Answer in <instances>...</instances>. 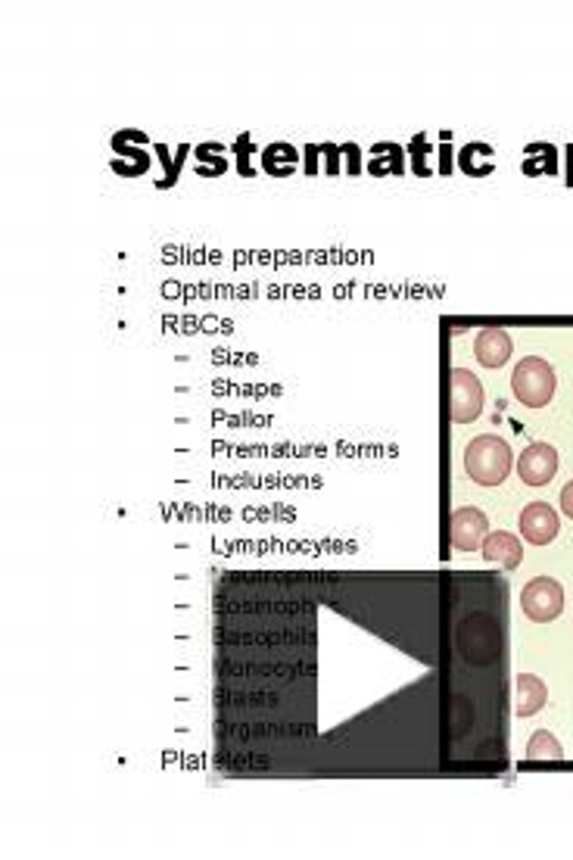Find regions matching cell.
<instances>
[{"instance_id": "obj_9", "label": "cell", "mask_w": 573, "mask_h": 860, "mask_svg": "<svg viewBox=\"0 0 573 860\" xmlns=\"http://www.w3.org/2000/svg\"><path fill=\"white\" fill-rule=\"evenodd\" d=\"M477 362L483 368H502V365L511 359V337L508 331H499V328H487V331L477 334Z\"/></svg>"}, {"instance_id": "obj_5", "label": "cell", "mask_w": 573, "mask_h": 860, "mask_svg": "<svg viewBox=\"0 0 573 860\" xmlns=\"http://www.w3.org/2000/svg\"><path fill=\"white\" fill-rule=\"evenodd\" d=\"M518 474L526 487H545L557 474V452L549 443H530L518 455Z\"/></svg>"}, {"instance_id": "obj_4", "label": "cell", "mask_w": 573, "mask_h": 860, "mask_svg": "<svg viewBox=\"0 0 573 860\" xmlns=\"http://www.w3.org/2000/svg\"><path fill=\"white\" fill-rule=\"evenodd\" d=\"M449 381H452V421L468 424V421L480 418V412H483V383L474 371L452 368Z\"/></svg>"}, {"instance_id": "obj_10", "label": "cell", "mask_w": 573, "mask_h": 860, "mask_svg": "<svg viewBox=\"0 0 573 860\" xmlns=\"http://www.w3.org/2000/svg\"><path fill=\"white\" fill-rule=\"evenodd\" d=\"M545 698H549V689H545V683H542L540 677H533V674H521V677H518V708H514L518 717L540 714Z\"/></svg>"}, {"instance_id": "obj_7", "label": "cell", "mask_w": 573, "mask_h": 860, "mask_svg": "<svg viewBox=\"0 0 573 860\" xmlns=\"http://www.w3.org/2000/svg\"><path fill=\"white\" fill-rule=\"evenodd\" d=\"M557 530H561V521L549 502H530L521 512V533L533 546H549L557 536Z\"/></svg>"}, {"instance_id": "obj_2", "label": "cell", "mask_w": 573, "mask_h": 860, "mask_svg": "<svg viewBox=\"0 0 573 860\" xmlns=\"http://www.w3.org/2000/svg\"><path fill=\"white\" fill-rule=\"evenodd\" d=\"M511 390H514L518 402H524L530 409H542V406H549V399L555 397V368L540 356H530L514 368Z\"/></svg>"}, {"instance_id": "obj_11", "label": "cell", "mask_w": 573, "mask_h": 860, "mask_svg": "<svg viewBox=\"0 0 573 860\" xmlns=\"http://www.w3.org/2000/svg\"><path fill=\"white\" fill-rule=\"evenodd\" d=\"M526 758L530 761H561L564 751H561V745H557V739L549 729H536L533 739L526 743Z\"/></svg>"}, {"instance_id": "obj_3", "label": "cell", "mask_w": 573, "mask_h": 860, "mask_svg": "<svg viewBox=\"0 0 573 860\" xmlns=\"http://www.w3.org/2000/svg\"><path fill=\"white\" fill-rule=\"evenodd\" d=\"M521 608L536 624L555 621L557 614L564 612V590H561V583L552 577L530 580L524 586V593H521Z\"/></svg>"}, {"instance_id": "obj_8", "label": "cell", "mask_w": 573, "mask_h": 860, "mask_svg": "<svg viewBox=\"0 0 573 860\" xmlns=\"http://www.w3.org/2000/svg\"><path fill=\"white\" fill-rule=\"evenodd\" d=\"M483 559L490 564H499V567H505V571H514L521 559H524V549H521V540L518 536H511L505 530H495V533H487V540H483Z\"/></svg>"}, {"instance_id": "obj_1", "label": "cell", "mask_w": 573, "mask_h": 860, "mask_svg": "<svg viewBox=\"0 0 573 860\" xmlns=\"http://www.w3.org/2000/svg\"><path fill=\"white\" fill-rule=\"evenodd\" d=\"M511 464H514L511 447L495 433H483L464 449V471L480 487H499L511 474Z\"/></svg>"}, {"instance_id": "obj_12", "label": "cell", "mask_w": 573, "mask_h": 860, "mask_svg": "<svg viewBox=\"0 0 573 860\" xmlns=\"http://www.w3.org/2000/svg\"><path fill=\"white\" fill-rule=\"evenodd\" d=\"M561 509H564V514L573 521V480L561 490Z\"/></svg>"}, {"instance_id": "obj_6", "label": "cell", "mask_w": 573, "mask_h": 860, "mask_svg": "<svg viewBox=\"0 0 573 860\" xmlns=\"http://www.w3.org/2000/svg\"><path fill=\"white\" fill-rule=\"evenodd\" d=\"M490 533V521L480 509H459L449 521V536H452V546L459 552H474V549L483 546Z\"/></svg>"}]
</instances>
